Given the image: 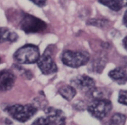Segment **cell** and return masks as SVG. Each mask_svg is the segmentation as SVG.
Here are the masks:
<instances>
[{"label": "cell", "instance_id": "6da1fadb", "mask_svg": "<svg viewBox=\"0 0 127 125\" xmlns=\"http://www.w3.org/2000/svg\"><path fill=\"white\" fill-rule=\"evenodd\" d=\"M6 112L15 120L25 123L37 112V108L34 104H12L7 106Z\"/></svg>", "mask_w": 127, "mask_h": 125}, {"label": "cell", "instance_id": "7a4b0ae2", "mask_svg": "<svg viewBox=\"0 0 127 125\" xmlns=\"http://www.w3.org/2000/svg\"><path fill=\"white\" fill-rule=\"evenodd\" d=\"M40 50L35 44H25L14 53V59L20 64H33L40 58Z\"/></svg>", "mask_w": 127, "mask_h": 125}, {"label": "cell", "instance_id": "3957f363", "mask_svg": "<svg viewBox=\"0 0 127 125\" xmlns=\"http://www.w3.org/2000/svg\"><path fill=\"white\" fill-rule=\"evenodd\" d=\"M90 60V56L86 51H74L67 50L62 55V62L71 68L84 66Z\"/></svg>", "mask_w": 127, "mask_h": 125}, {"label": "cell", "instance_id": "277c9868", "mask_svg": "<svg viewBox=\"0 0 127 125\" xmlns=\"http://www.w3.org/2000/svg\"><path fill=\"white\" fill-rule=\"evenodd\" d=\"M47 24L30 14H24L20 21V29L25 33H39L45 31Z\"/></svg>", "mask_w": 127, "mask_h": 125}, {"label": "cell", "instance_id": "5b68a950", "mask_svg": "<svg viewBox=\"0 0 127 125\" xmlns=\"http://www.w3.org/2000/svg\"><path fill=\"white\" fill-rule=\"evenodd\" d=\"M112 104L108 99H96L87 106V111L97 119L105 118L112 110Z\"/></svg>", "mask_w": 127, "mask_h": 125}, {"label": "cell", "instance_id": "8992f818", "mask_svg": "<svg viewBox=\"0 0 127 125\" xmlns=\"http://www.w3.org/2000/svg\"><path fill=\"white\" fill-rule=\"evenodd\" d=\"M37 65L43 75H52L57 71V65L52 57V51L50 47H48L44 53L40 56L37 60Z\"/></svg>", "mask_w": 127, "mask_h": 125}, {"label": "cell", "instance_id": "52a82bcc", "mask_svg": "<svg viewBox=\"0 0 127 125\" xmlns=\"http://www.w3.org/2000/svg\"><path fill=\"white\" fill-rule=\"evenodd\" d=\"M72 83L74 88L79 89L86 93L95 88V80L87 75H82L74 78L72 80Z\"/></svg>", "mask_w": 127, "mask_h": 125}, {"label": "cell", "instance_id": "ba28073f", "mask_svg": "<svg viewBox=\"0 0 127 125\" xmlns=\"http://www.w3.org/2000/svg\"><path fill=\"white\" fill-rule=\"evenodd\" d=\"M45 113L52 125H66V117L61 110L48 107L45 109Z\"/></svg>", "mask_w": 127, "mask_h": 125}, {"label": "cell", "instance_id": "9c48e42d", "mask_svg": "<svg viewBox=\"0 0 127 125\" xmlns=\"http://www.w3.org/2000/svg\"><path fill=\"white\" fill-rule=\"evenodd\" d=\"M16 76L11 71L3 69L0 71V91H8L13 87Z\"/></svg>", "mask_w": 127, "mask_h": 125}, {"label": "cell", "instance_id": "30bf717a", "mask_svg": "<svg viewBox=\"0 0 127 125\" xmlns=\"http://www.w3.org/2000/svg\"><path fill=\"white\" fill-rule=\"evenodd\" d=\"M109 77L119 84H125L127 82V69L123 68H116L109 72Z\"/></svg>", "mask_w": 127, "mask_h": 125}, {"label": "cell", "instance_id": "8fae6325", "mask_svg": "<svg viewBox=\"0 0 127 125\" xmlns=\"http://www.w3.org/2000/svg\"><path fill=\"white\" fill-rule=\"evenodd\" d=\"M107 62V57L105 54H100L94 59L93 62H91L90 71L95 73H100L103 71L105 64Z\"/></svg>", "mask_w": 127, "mask_h": 125}, {"label": "cell", "instance_id": "7c38bea8", "mask_svg": "<svg viewBox=\"0 0 127 125\" xmlns=\"http://www.w3.org/2000/svg\"><path fill=\"white\" fill-rule=\"evenodd\" d=\"M99 2L113 11H119L124 7H127V0H99Z\"/></svg>", "mask_w": 127, "mask_h": 125}, {"label": "cell", "instance_id": "4fadbf2b", "mask_svg": "<svg viewBox=\"0 0 127 125\" xmlns=\"http://www.w3.org/2000/svg\"><path fill=\"white\" fill-rule=\"evenodd\" d=\"M17 39H18V35L16 32L5 27L0 28V44H3L4 42L13 43L16 42Z\"/></svg>", "mask_w": 127, "mask_h": 125}, {"label": "cell", "instance_id": "5bb4252c", "mask_svg": "<svg viewBox=\"0 0 127 125\" xmlns=\"http://www.w3.org/2000/svg\"><path fill=\"white\" fill-rule=\"evenodd\" d=\"M59 94L67 101H71L76 95V89L72 85H64L58 90Z\"/></svg>", "mask_w": 127, "mask_h": 125}, {"label": "cell", "instance_id": "9a60e30c", "mask_svg": "<svg viewBox=\"0 0 127 125\" xmlns=\"http://www.w3.org/2000/svg\"><path fill=\"white\" fill-rule=\"evenodd\" d=\"M126 121V117L124 114L115 113L110 119L109 125H125Z\"/></svg>", "mask_w": 127, "mask_h": 125}, {"label": "cell", "instance_id": "2e32d148", "mask_svg": "<svg viewBox=\"0 0 127 125\" xmlns=\"http://www.w3.org/2000/svg\"><path fill=\"white\" fill-rule=\"evenodd\" d=\"M108 24H109V20H107L106 18H104V17L91 19V20H89L87 22L88 25L96 26V27H99V28H105Z\"/></svg>", "mask_w": 127, "mask_h": 125}, {"label": "cell", "instance_id": "e0dca14e", "mask_svg": "<svg viewBox=\"0 0 127 125\" xmlns=\"http://www.w3.org/2000/svg\"><path fill=\"white\" fill-rule=\"evenodd\" d=\"M31 125H52V124L47 117H42L34 121Z\"/></svg>", "mask_w": 127, "mask_h": 125}, {"label": "cell", "instance_id": "ac0fdd59", "mask_svg": "<svg viewBox=\"0 0 127 125\" xmlns=\"http://www.w3.org/2000/svg\"><path fill=\"white\" fill-rule=\"evenodd\" d=\"M119 103L127 106V90H123L119 91Z\"/></svg>", "mask_w": 127, "mask_h": 125}, {"label": "cell", "instance_id": "d6986e66", "mask_svg": "<svg viewBox=\"0 0 127 125\" xmlns=\"http://www.w3.org/2000/svg\"><path fill=\"white\" fill-rule=\"evenodd\" d=\"M30 2H32L33 3H35V5L39 7H43L47 3V0H30Z\"/></svg>", "mask_w": 127, "mask_h": 125}, {"label": "cell", "instance_id": "ffe728a7", "mask_svg": "<svg viewBox=\"0 0 127 125\" xmlns=\"http://www.w3.org/2000/svg\"><path fill=\"white\" fill-rule=\"evenodd\" d=\"M85 103H83V102H81V101H78V102H76L75 103H74V108L77 109V110H84L85 109Z\"/></svg>", "mask_w": 127, "mask_h": 125}, {"label": "cell", "instance_id": "44dd1931", "mask_svg": "<svg viewBox=\"0 0 127 125\" xmlns=\"http://www.w3.org/2000/svg\"><path fill=\"white\" fill-rule=\"evenodd\" d=\"M123 24L127 27V10L125 12V15H124V17H123Z\"/></svg>", "mask_w": 127, "mask_h": 125}, {"label": "cell", "instance_id": "7402d4cb", "mask_svg": "<svg viewBox=\"0 0 127 125\" xmlns=\"http://www.w3.org/2000/svg\"><path fill=\"white\" fill-rule=\"evenodd\" d=\"M123 45H124V47L127 50V37H125L124 40H123Z\"/></svg>", "mask_w": 127, "mask_h": 125}, {"label": "cell", "instance_id": "603a6c76", "mask_svg": "<svg viewBox=\"0 0 127 125\" xmlns=\"http://www.w3.org/2000/svg\"><path fill=\"white\" fill-rule=\"evenodd\" d=\"M1 62H2V59H1V58H0V63H1Z\"/></svg>", "mask_w": 127, "mask_h": 125}]
</instances>
